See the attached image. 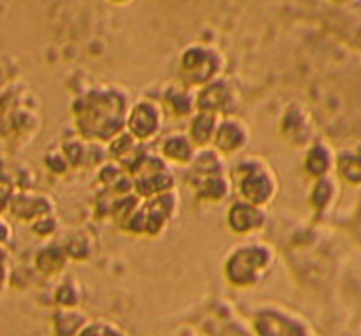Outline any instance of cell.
Here are the masks:
<instances>
[{"mask_svg":"<svg viewBox=\"0 0 361 336\" xmlns=\"http://www.w3.org/2000/svg\"><path fill=\"white\" fill-rule=\"evenodd\" d=\"M236 108H238V94L235 87L221 77L200 88L196 94V111H208L224 118L235 115Z\"/></svg>","mask_w":361,"mask_h":336,"instance_id":"7","label":"cell"},{"mask_svg":"<svg viewBox=\"0 0 361 336\" xmlns=\"http://www.w3.org/2000/svg\"><path fill=\"white\" fill-rule=\"evenodd\" d=\"M162 109H168L175 116H192L196 111V94L192 88L185 87V85L178 83V87H169L164 94V102H162Z\"/></svg>","mask_w":361,"mask_h":336,"instance_id":"15","label":"cell"},{"mask_svg":"<svg viewBox=\"0 0 361 336\" xmlns=\"http://www.w3.org/2000/svg\"><path fill=\"white\" fill-rule=\"evenodd\" d=\"M129 101L115 87L90 90L74 104L78 130L88 141H111L123 132Z\"/></svg>","mask_w":361,"mask_h":336,"instance_id":"1","label":"cell"},{"mask_svg":"<svg viewBox=\"0 0 361 336\" xmlns=\"http://www.w3.org/2000/svg\"><path fill=\"white\" fill-rule=\"evenodd\" d=\"M80 336H123V333L109 323H92L80 331Z\"/></svg>","mask_w":361,"mask_h":336,"instance_id":"18","label":"cell"},{"mask_svg":"<svg viewBox=\"0 0 361 336\" xmlns=\"http://www.w3.org/2000/svg\"><path fill=\"white\" fill-rule=\"evenodd\" d=\"M109 2L118 4V6H126V4H130V2H133V0H109Z\"/></svg>","mask_w":361,"mask_h":336,"instance_id":"20","label":"cell"},{"mask_svg":"<svg viewBox=\"0 0 361 336\" xmlns=\"http://www.w3.org/2000/svg\"><path fill=\"white\" fill-rule=\"evenodd\" d=\"M194 194L207 203H222L233 192L231 180L226 175L194 176Z\"/></svg>","mask_w":361,"mask_h":336,"instance_id":"13","label":"cell"},{"mask_svg":"<svg viewBox=\"0 0 361 336\" xmlns=\"http://www.w3.org/2000/svg\"><path fill=\"white\" fill-rule=\"evenodd\" d=\"M130 169L134 175V190L137 196L145 199L161 192H168L175 187V175H173L171 166L161 155L141 154L130 166Z\"/></svg>","mask_w":361,"mask_h":336,"instance_id":"5","label":"cell"},{"mask_svg":"<svg viewBox=\"0 0 361 336\" xmlns=\"http://www.w3.org/2000/svg\"><path fill=\"white\" fill-rule=\"evenodd\" d=\"M250 143V129L243 120L238 116H224L219 122L217 130H215L212 147L217 150L222 157H235V155L243 154Z\"/></svg>","mask_w":361,"mask_h":336,"instance_id":"8","label":"cell"},{"mask_svg":"<svg viewBox=\"0 0 361 336\" xmlns=\"http://www.w3.org/2000/svg\"><path fill=\"white\" fill-rule=\"evenodd\" d=\"M231 185L240 199L267 208L279 192V178L271 166L256 155H245L231 171Z\"/></svg>","mask_w":361,"mask_h":336,"instance_id":"2","label":"cell"},{"mask_svg":"<svg viewBox=\"0 0 361 336\" xmlns=\"http://www.w3.org/2000/svg\"><path fill=\"white\" fill-rule=\"evenodd\" d=\"M189 166L192 168L194 176L226 175V157L210 147L196 150V155Z\"/></svg>","mask_w":361,"mask_h":336,"instance_id":"17","label":"cell"},{"mask_svg":"<svg viewBox=\"0 0 361 336\" xmlns=\"http://www.w3.org/2000/svg\"><path fill=\"white\" fill-rule=\"evenodd\" d=\"M303 164H305V169L309 171L310 176H314L317 180L324 178L335 168V154L331 151V148L328 144L316 143L309 150Z\"/></svg>","mask_w":361,"mask_h":336,"instance_id":"16","label":"cell"},{"mask_svg":"<svg viewBox=\"0 0 361 336\" xmlns=\"http://www.w3.org/2000/svg\"><path fill=\"white\" fill-rule=\"evenodd\" d=\"M219 122H221V116L214 115V113L194 111V115L190 116L187 136H189V139L192 141L197 150L212 147Z\"/></svg>","mask_w":361,"mask_h":336,"instance_id":"14","label":"cell"},{"mask_svg":"<svg viewBox=\"0 0 361 336\" xmlns=\"http://www.w3.org/2000/svg\"><path fill=\"white\" fill-rule=\"evenodd\" d=\"M267 224V210L238 199L228 211V225L235 235L250 236L259 232Z\"/></svg>","mask_w":361,"mask_h":336,"instance_id":"9","label":"cell"},{"mask_svg":"<svg viewBox=\"0 0 361 336\" xmlns=\"http://www.w3.org/2000/svg\"><path fill=\"white\" fill-rule=\"evenodd\" d=\"M4 284H6V270H4V266L0 264V291L4 289Z\"/></svg>","mask_w":361,"mask_h":336,"instance_id":"19","label":"cell"},{"mask_svg":"<svg viewBox=\"0 0 361 336\" xmlns=\"http://www.w3.org/2000/svg\"><path fill=\"white\" fill-rule=\"evenodd\" d=\"M261 336H305V330L288 313L263 312L256 319Z\"/></svg>","mask_w":361,"mask_h":336,"instance_id":"10","label":"cell"},{"mask_svg":"<svg viewBox=\"0 0 361 336\" xmlns=\"http://www.w3.org/2000/svg\"><path fill=\"white\" fill-rule=\"evenodd\" d=\"M224 66L226 60L219 49L203 44L189 46L180 58V80L189 88H203L221 77Z\"/></svg>","mask_w":361,"mask_h":336,"instance_id":"4","label":"cell"},{"mask_svg":"<svg viewBox=\"0 0 361 336\" xmlns=\"http://www.w3.org/2000/svg\"><path fill=\"white\" fill-rule=\"evenodd\" d=\"M9 206L18 218H25V220H39V218L42 217H48L53 204L49 203V199L44 196V194L21 192L20 196L11 199Z\"/></svg>","mask_w":361,"mask_h":336,"instance_id":"12","label":"cell"},{"mask_svg":"<svg viewBox=\"0 0 361 336\" xmlns=\"http://www.w3.org/2000/svg\"><path fill=\"white\" fill-rule=\"evenodd\" d=\"M196 150L197 148L194 147V143L185 132H171L162 139L161 157L166 162L189 166L192 162L194 155H196Z\"/></svg>","mask_w":361,"mask_h":336,"instance_id":"11","label":"cell"},{"mask_svg":"<svg viewBox=\"0 0 361 336\" xmlns=\"http://www.w3.org/2000/svg\"><path fill=\"white\" fill-rule=\"evenodd\" d=\"M126 127L140 143L155 139L164 127V109L154 99H140L127 111Z\"/></svg>","mask_w":361,"mask_h":336,"instance_id":"6","label":"cell"},{"mask_svg":"<svg viewBox=\"0 0 361 336\" xmlns=\"http://www.w3.org/2000/svg\"><path fill=\"white\" fill-rule=\"evenodd\" d=\"M274 250L264 243H243L229 254L226 261V277L236 287L259 284L274 266Z\"/></svg>","mask_w":361,"mask_h":336,"instance_id":"3","label":"cell"}]
</instances>
